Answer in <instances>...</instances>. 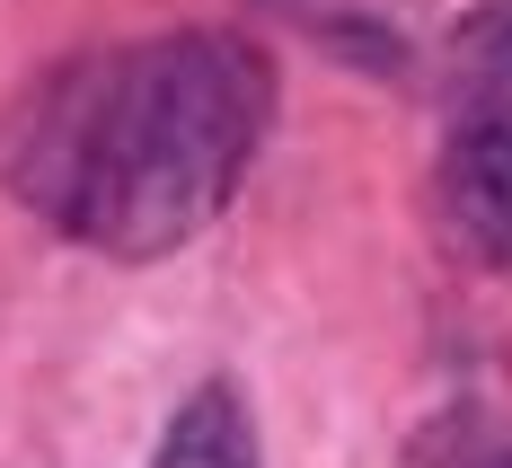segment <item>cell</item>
<instances>
[{
  "mask_svg": "<svg viewBox=\"0 0 512 468\" xmlns=\"http://www.w3.org/2000/svg\"><path fill=\"white\" fill-rule=\"evenodd\" d=\"M495 468H512V460H495Z\"/></svg>",
  "mask_w": 512,
  "mask_h": 468,
  "instance_id": "277c9868",
  "label": "cell"
},
{
  "mask_svg": "<svg viewBox=\"0 0 512 468\" xmlns=\"http://www.w3.org/2000/svg\"><path fill=\"white\" fill-rule=\"evenodd\" d=\"M442 142H451V177L486 221L512 230V0H486L451 36V71H442Z\"/></svg>",
  "mask_w": 512,
  "mask_h": 468,
  "instance_id": "7a4b0ae2",
  "label": "cell"
},
{
  "mask_svg": "<svg viewBox=\"0 0 512 468\" xmlns=\"http://www.w3.org/2000/svg\"><path fill=\"white\" fill-rule=\"evenodd\" d=\"M274 71L239 36H151L45 71L0 124V186L98 257H168L248 177Z\"/></svg>",
  "mask_w": 512,
  "mask_h": 468,
  "instance_id": "6da1fadb",
  "label": "cell"
},
{
  "mask_svg": "<svg viewBox=\"0 0 512 468\" xmlns=\"http://www.w3.org/2000/svg\"><path fill=\"white\" fill-rule=\"evenodd\" d=\"M159 468H256V433H248V407L230 389H204L186 398L168 442H159Z\"/></svg>",
  "mask_w": 512,
  "mask_h": 468,
  "instance_id": "3957f363",
  "label": "cell"
}]
</instances>
